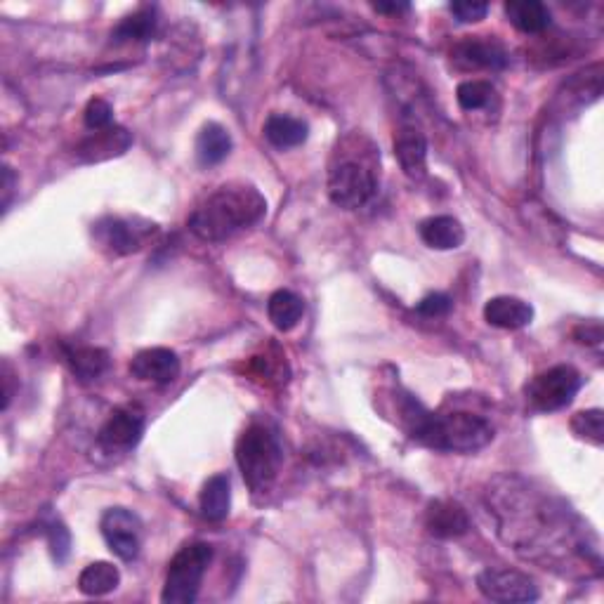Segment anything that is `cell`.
Here are the masks:
<instances>
[{
  "mask_svg": "<svg viewBox=\"0 0 604 604\" xmlns=\"http://www.w3.org/2000/svg\"><path fill=\"white\" fill-rule=\"evenodd\" d=\"M404 425L416 442L444 453H475L494 439L489 420L472 413H432L409 397L404 404Z\"/></svg>",
  "mask_w": 604,
  "mask_h": 604,
  "instance_id": "cell-3",
  "label": "cell"
},
{
  "mask_svg": "<svg viewBox=\"0 0 604 604\" xmlns=\"http://www.w3.org/2000/svg\"><path fill=\"white\" fill-rule=\"evenodd\" d=\"M305 314V302L293 291H277L267 302V317L277 331H293Z\"/></svg>",
  "mask_w": 604,
  "mask_h": 604,
  "instance_id": "cell-22",
  "label": "cell"
},
{
  "mask_svg": "<svg viewBox=\"0 0 604 604\" xmlns=\"http://www.w3.org/2000/svg\"><path fill=\"white\" fill-rule=\"evenodd\" d=\"M67 361L74 376L83 383L97 380L109 369V354L100 347H74L67 352Z\"/></svg>",
  "mask_w": 604,
  "mask_h": 604,
  "instance_id": "cell-25",
  "label": "cell"
},
{
  "mask_svg": "<svg viewBox=\"0 0 604 604\" xmlns=\"http://www.w3.org/2000/svg\"><path fill=\"white\" fill-rule=\"evenodd\" d=\"M156 31V15L154 10H137L133 15H128L121 24L116 26L114 38L116 43H126V41H149Z\"/></svg>",
  "mask_w": 604,
  "mask_h": 604,
  "instance_id": "cell-26",
  "label": "cell"
},
{
  "mask_svg": "<svg viewBox=\"0 0 604 604\" xmlns=\"http://www.w3.org/2000/svg\"><path fill=\"white\" fill-rule=\"evenodd\" d=\"M487 496L498 534L522 557L546 569L567 571L579 562L600 571L595 538L560 498L517 475L496 477Z\"/></svg>",
  "mask_w": 604,
  "mask_h": 604,
  "instance_id": "cell-1",
  "label": "cell"
},
{
  "mask_svg": "<svg viewBox=\"0 0 604 604\" xmlns=\"http://www.w3.org/2000/svg\"><path fill=\"white\" fill-rule=\"evenodd\" d=\"M496 90L494 85L487 81H465L458 85L456 100L461 104L463 111H479L487 109L491 100H494Z\"/></svg>",
  "mask_w": 604,
  "mask_h": 604,
  "instance_id": "cell-27",
  "label": "cell"
},
{
  "mask_svg": "<svg viewBox=\"0 0 604 604\" xmlns=\"http://www.w3.org/2000/svg\"><path fill=\"white\" fill-rule=\"evenodd\" d=\"M307 135H310V126H307L305 121H300V118L272 114L265 121L267 142L277 149L300 147L302 142H307Z\"/></svg>",
  "mask_w": 604,
  "mask_h": 604,
  "instance_id": "cell-20",
  "label": "cell"
},
{
  "mask_svg": "<svg viewBox=\"0 0 604 604\" xmlns=\"http://www.w3.org/2000/svg\"><path fill=\"white\" fill-rule=\"evenodd\" d=\"M151 232H156V225L128 218H107L95 225V236L100 239V244L107 246L114 255L140 251Z\"/></svg>",
  "mask_w": 604,
  "mask_h": 604,
  "instance_id": "cell-10",
  "label": "cell"
},
{
  "mask_svg": "<svg viewBox=\"0 0 604 604\" xmlns=\"http://www.w3.org/2000/svg\"><path fill=\"white\" fill-rule=\"evenodd\" d=\"M484 319L496 328L517 331L534 321V307L515 295H496L484 305Z\"/></svg>",
  "mask_w": 604,
  "mask_h": 604,
  "instance_id": "cell-15",
  "label": "cell"
},
{
  "mask_svg": "<svg viewBox=\"0 0 604 604\" xmlns=\"http://www.w3.org/2000/svg\"><path fill=\"white\" fill-rule=\"evenodd\" d=\"M130 373L137 380L168 385L180 376V357L168 347H149V350L135 354L133 361H130Z\"/></svg>",
  "mask_w": 604,
  "mask_h": 604,
  "instance_id": "cell-12",
  "label": "cell"
},
{
  "mask_svg": "<svg viewBox=\"0 0 604 604\" xmlns=\"http://www.w3.org/2000/svg\"><path fill=\"white\" fill-rule=\"evenodd\" d=\"M12 185H15V173H12L10 166H5L3 168V208H8V203H10Z\"/></svg>",
  "mask_w": 604,
  "mask_h": 604,
  "instance_id": "cell-34",
  "label": "cell"
},
{
  "mask_svg": "<svg viewBox=\"0 0 604 604\" xmlns=\"http://www.w3.org/2000/svg\"><path fill=\"white\" fill-rule=\"evenodd\" d=\"M210 543H189L168 564L161 600L166 604H192L199 597L203 576L213 562Z\"/></svg>",
  "mask_w": 604,
  "mask_h": 604,
  "instance_id": "cell-5",
  "label": "cell"
},
{
  "mask_svg": "<svg viewBox=\"0 0 604 604\" xmlns=\"http://www.w3.org/2000/svg\"><path fill=\"white\" fill-rule=\"evenodd\" d=\"M199 508L201 515L210 522L227 520L229 508H232V482H229V475L220 472V475H213L203 484Z\"/></svg>",
  "mask_w": 604,
  "mask_h": 604,
  "instance_id": "cell-17",
  "label": "cell"
},
{
  "mask_svg": "<svg viewBox=\"0 0 604 604\" xmlns=\"http://www.w3.org/2000/svg\"><path fill=\"white\" fill-rule=\"evenodd\" d=\"M118 583H121V571L111 562L88 564V567L81 571V576H78V588H81L83 595L90 597L107 595L111 590L118 588Z\"/></svg>",
  "mask_w": 604,
  "mask_h": 604,
  "instance_id": "cell-24",
  "label": "cell"
},
{
  "mask_svg": "<svg viewBox=\"0 0 604 604\" xmlns=\"http://www.w3.org/2000/svg\"><path fill=\"white\" fill-rule=\"evenodd\" d=\"M505 15L510 24L522 34H541L550 26V10L548 5L538 3V0H510L505 3Z\"/></svg>",
  "mask_w": 604,
  "mask_h": 604,
  "instance_id": "cell-18",
  "label": "cell"
},
{
  "mask_svg": "<svg viewBox=\"0 0 604 604\" xmlns=\"http://www.w3.org/2000/svg\"><path fill=\"white\" fill-rule=\"evenodd\" d=\"M378 192L376 163L364 159H340L328 173V196L338 208H364Z\"/></svg>",
  "mask_w": 604,
  "mask_h": 604,
  "instance_id": "cell-6",
  "label": "cell"
},
{
  "mask_svg": "<svg viewBox=\"0 0 604 604\" xmlns=\"http://www.w3.org/2000/svg\"><path fill=\"white\" fill-rule=\"evenodd\" d=\"M48 546H50L52 557H55L57 562H64L69 557L71 536H69V531L62 522H50L48 524Z\"/></svg>",
  "mask_w": 604,
  "mask_h": 604,
  "instance_id": "cell-30",
  "label": "cell"
},
{
  "mask_svg": "<svg viewBox=\"0 0 604 604\" xmlns=\"http://www.w3.org/2000/svg\"><path fill=\"white\" fill-rule=\"evenodd\" d=\"M144 413L140 406H121L107 418L100 430V444L107 451H130L140 444Z\"/></svg>",
  "mask_w": 604,
  "mask_h": 604,
  "instance_id": "cell-11",
  "label": "cell"
},
{
  "mask_svg": "<svg viewBox=\"0 0 604 604\" xmlns=\"http://www.w3.org/2000/svg\"><path fill=\"white\" fill-rule=\"evenodd\" d=\"M453 59L463 69H503L508 64V52L496 38L470 36L453 48Z\"/></svg>",
  "mask_w": 604,
  "mask_h": 604,
  "instance_id": "cell-13",
  "label": "cell"
},
{
  "mask_svg": "<svg viewBox=\"0 0 604 604\" xmlns=\"http://www.w3.org/2000/svg\"><path fill=\"white\" fill-rule=\"evenodd\" d=\"M267 213V199L253 185L246 182H229L208 194L194 213L189 215L187 225L201 241L218 244L241 229L253 227Z\"/></svg>",
  "mask_w": 604,
  "mask_h": 604,
  "instance_id": "cell-2",
  "label": "cell"
},
{
  "mask_svg": "<svg viewBox=\"0 0 604 604\" xmlns=\"http://www.w3.org/2000/svg\"><path fill=\"white\" fill-rule=\"evenodd\" d=\"M373 10L383 12V15H399V12L409 10L406 3H373Z\"/></svg>",
  "mask_w": 604,
  "mask_h": 604,
  "instance_id": "cell-35",
  "label": "cell"
},
{
  "mask_svg": "<svg viewBox=\"0 0 604 604\" xmlns=\"http://www.w3.org/2000/svg\"><path fill=\"white\" fill-rule=\"evenodd\" d=\"M232 151V135L220 123H206L196 137V156L201 166H218Z\"/></svg>",
  "mask_w": 604,
  "mask_h": 604,
  "instance_id": "cell-21",
  "label": "cell"
},
{
  "mask_svg": "<svg viewBox=\"0 0 604 604\" xmlns=\"http://www.w3.org/2000/svg\"><path fill=\"white\" fill-rule=\"evenodd\" d=\"M576 340L581 345H600L602 343V326L600 321H593V324H583L574 331Z\"/></svg>",
  "mask_w": 604,
  "mask_h": 604,
  "instance_id": "cell-33",
  "label": "cell"
},
{
  "mask_svg": "<svg viewBox=\"0 0 604 604\" xmlns=\"http://www.w3.org/2000/svg\"><path fill=\"white\" fill-rule=\"evenodd\" d=\"M416 312L423 314V317H428V319L444 317V314L451 312V298L444 293H430L418 302Z\"/></svg>",
  "mask_w": 604,
  "mask_h": 604,
  "instance_id": "cell-32",
  "label": "cell"
},
{
  "mask_svg": "<svg viewBox=\"0 0 604 604\" xmlns=\"http://www.w3.org/2000/svg\"><path fill=\"white\" fill-rule=\"evenodd\" d=\"M111 118H114V109H111V104L107 100H102V97L90 100L88 107H85V111H83L85 126H88L90 130H95V133L111 128Z\"/></svg>",
  "mask_w": 604,
  "mask_h": 604,
  "instance_id": "cell-29",
  "label": "cell"
},
{
  "mask_svg": "<svg viewBox=\"0 0 604 604\" xmlns=\"http://www.w3.org/2000/svg\"><path fill=\"white\" fill-rule=\"evenodd\" d=\"M581 373L571 366H553V369L538 373L527 387L529 402L538 411H560L574 402L576 392L581 390Z\"/></svg>",
  "mask_w": 604,
  "mask_h": 604,
  "instance_id": "cell-7",
  "label": "cell"
},
{
  "mask_svg": "<svg viewBox=\"0 0 604 604\" xmlns=\"http://www.w3.org/2000/svg\"><path fill=\"white\" fill-rule=\"evenodd\" d=\"M451 15L458 19L461 24H475L482 22L487 17L489 5L487 3H475V0H458V3L449 5Z\"/></svg>",
  "mask_w": 604,
  "mask_h": 604,
  "instance_id": "cell-31",
  "label": "cell"
},
{
  "mask_svg": "<svg viewBox=\"0 0 604 604\" xmlns=\"http://www.w3.org/2000/svg\"><path fill=\"white\" fill-rule=\"evenodd\" d=\"M571 430L576 432L581 439H588L597 446L604 442V413L600 409L581 411L571 418Z\"/></svg>",
  "mask_w": 604,
  "mask_h": 604,
  "instance_id": "cell-28",
  "label": "cell"
},
{
  "mask_svg": "<svg viewBox=\"0 0 604 604\" xmlns=\"http://www.w3.org/2000/svg\"><path fill=\"white\" fill-rule=\"evenodd\" d=\"M284 463L279 437L267 425L253 423L236 442V465L253 494H265L272 489L274 479Z\"/></svg>",
  "mask_w": 604,
  "mask_h": 604,
  "instance_id": "cell-4",
  "label": "cell"
},
{
  "mask_svg": "<svg viewBox=\"0 0 604 604\" xmlns=\"http://www.w3.org/2000/svg\"><path fill=\"white\" fill-rule=\"evenodd\" d=\"M395 156L399 166L411 180H420L428 173V140L416 128H402L395 137Z\"/></svg>",
  "mask_w": 604,
  "mask_h": 604,
  "instance_id": "cell-16",
  "label": "cell"
},
{
  "mask_svg": "<svg viewBox=\"0 0 604 604\" xmlns=\"http://www.w3.org/2000/svg\"><path fill=\"white\" fill-rule=\"evenodd\" d=\"M420 239L435 251H451L465 241V229L461 222L451 215H437L420 225Z\"/></svg>",
  "mask_w": 604,
  "mask_h": 604,
  "instance_id": "cell-19",
  "label": "cell"
},
{
  "mask_svg": "<svg viewBox=\"0 0 604 604\" xmlns=\"http://www.w3.org/2000/svg\"><path fill=\"white\" fill-rule=\"evenodd\" d=\"M477 588L487 600L524 604L538 600V586L527 574L515 569H487L477 576Z\"/></svg>",
  "mask_w": 604,
  "mask_h": 604,
  "instance_id": "cell-8",
  "label": "cell"
},
{
  "mask_svg": "<svg viewBox=\"0 0 604 604\" xmlns=\"http://www.w3.org/2000/svg\"><path fill=\"white\" fill-rule=\"evenodd\" d=\"M130 147V135L128 130L123 128H107L100 130V133H95L90 140H85L78 151H81V156H85L88 161H102L109 159V156L123 154Z\"/></svg>",
  "mask_w": 604,
  "mask_h": 604,
  "instance_id": "cell-23",
  "label": "cell"
},
{
  "mask_svg": "<svg viewBox=\"0 0 604 604\" xmlns=\"http://www.w3.org/2000/svg\"><path fill=\"white\" fill-rule=\"evenodd\" d=\"M100 529L111 553L121 557L123 562H133L140 555L142 522L135 512L126 508H111L104 512Z\"/></svg>",
  "mask_w": 604,
  "mask_h": 604,
  "instance_id": "cell-9",
  "label": "cell"
},
{
  "mask_svg": "<svg viewBox=\"0 0 604 604\" xmlns=\"http://www.w3.org/2000/svg\"><path fill=\"white\" fill-rule=\"evenodd\" d=\"M425 527L437 538H456L468 534L470 517L461 503L432 501L425 512Z\"/></svg>",
  "mask_w": 604,
  "mask_h": 604,
  "instance_id": "cell-14",
  "label": "cell"
}]
</instances>
